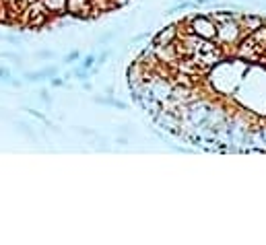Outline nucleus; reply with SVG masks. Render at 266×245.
I'll return each mask as SVG.
<instances>
[{
  "instance_id": "nucleus-5",
  "label": "nucleus",
  "mask_w": 266,
  "mask_h": 245,
  "mask_svg": "<svg viewBox=\"0 0 266 245\" xmlns=\"http://www.w3.org/2000/svg\"><path fill=\"white\" fill-rule=\"evenodd\" d=\"M42 5L46 11H52V13L66 11V0H42Z\"/></svg>"
},
{
  "instance_id": "nucleus-7",
  "label": "nucleus",
  "mask_w": 266,
  "mask_h": 245,
  "mask_svg": "<svg viewBox=\"0 0 266 245\" xmlns=\"http://www.w3.org/2000/svg\"><path fill=\"white\" fill-rule=\"evenodd\" d=\"M250 37H252V42H254L256 46H262V44L266 46V27H264V23H262L258 29H254Z\"/></svg>"
},
{
  "instance_id": "nucleus-10",
  "label": "nucleus",
  "mask_w": 266,
  "mask_h": 245,
  "mask_svg": "<svg viewBox=\"0 0 266 245\" xmlns=\"http://www.w3.org/2000/svg\"><path fill=\"white\" fill-rule=\"evenodd\" d=\"M40 58H54V52H48V50H44V52H40Z\"/></svg>"
},
{
  "instance_id": "nucleus-12",
  "label": "nucleus",
  "mask_w": 266,
  "mask_h": 245,
  "mask_svg": "<svg viewBox=\"0 0 266 245\" xmlns=\"http://www.w3.org/2000/svg\"><path fill=\"white\" fill-rule=\"evenodd\" d=\"M0 76H3V78H9V70L3 68V70H0Z\"/></svg>"
},
{
  "instance_id": "nucleus-9",
  "label": "nucleus",
  "mask_w": 266,
  "mask_h": 245,
  "mask_svg": "<svg viewBox=\"0 0 266 245\" xmlns=\"http://www.w3.org/2000/svg\"><path fill=\"white\" fill-rule=\"evenodd\" d=\"M74 132H79V134H85V136H93V134H95L93 130H87V128H74Z\"/></svg>"
},
{
  "instance_id": "nucleus-6",
  "label": "nucleus",
  "mask_w": 266,
  "mask_h": 245,
  "mask_svg": "<svg viewBox=\"0 0 266 245\" xmlns=\"http://www.w3.org/2000/svg\"><path fill=\"white\" fill-rule=\"evenodd\" d=\"M241 21H243V25L248 27V31H250V33H252L254 29H258V27L264 23V21H262V17H258V15H245Z\"/></svg>"
},
{
  "instance_id": "nucleus-2",
  "label": "nucleus",
  "mask_w": 266,
  "mask_h": 245,
  "mask_svg": "<svg viewBox=\"0 0 266 245\" xmlns=\"http://www.w3.org/2000/svg\"><path fill=\"white\" fill-rule=\"evenodd\" d=\"M239 35V25L229 19V21H223V23H217V37L223 42V44H231L235 42Z\"/></svg>"
},
{
  "instance_id": "nucleus-11",
  "label": "nucleus",
  "mask_w": 266,
  "mask_h": 245,
  "mask_svg": "<svg viewBox=\"0 0 266 245\" xmlns=\"http://www.w3.org/2000/svg\"><path fill=\"white\" fill-rule=\"evenodd\" d=\"M27 111H29V115H35V117H40V119H46V117H44L40 111H33V109H27Z\"/></svg>"
},
{
  "instance_id": "nucleus-13",
  "label": "nucleus",
  "mask_w": 266,
  "mask_h": 245,
  "mask_svg": "<svg viewBox=\"0 0 266 245\" xmlns=\"http://www.w3.org/2000/svg\"><path fill=\"white\" fill-rule=\"evenodd\" d=\"M264 56H266V46H264Z\"/></svg>"
},
{
  "instance_id": "nucleus-8",
  "label": "nucleus",
  "mask_w": 266,
  "mask_h": 245,
  "mask_svg": "<svg viewBox=\"0 0 266 245\" xmlns=\"http://www.w3.org/2000/svg\"><path fill=\"white\" fill-rule=\"evenodd\" d=\"M130 0H111V9H120V7H124V5H128Z\"/></svg>"
},
{
  "instance_id": "nucleus-3",
  "label": "nucleus",
  "mask_w": 266,
  "mask_h": 245,
  "mask_svg": "<svg viewBox=\"0 0 266 245\" xmlns=\"http://www.w3.org/2000/svg\"><path fill=\"white\" fill-rule=\"evenodd\" d=\"M66 11L74 17H89V13H93L91 0H66Z\"/></svg>"
},
{
  "instance_id": "nucleus-1",
  "label": "nucleus",
  "mask_w": 266,
  "mask_h": 245,
  "mask_svg": "<svg viewBox=\"0 0 266 245\" xmlns=\"http://www.w3.org/2000/svg\"><path fill=\"white\" fill-rule=\"evenodd\" d=\"M190 31L200 39H215L217 37V23H213L208 17H194Z\"/></svg>"
},
{
  "instance_id": "nucleus-4",
  "label": "nucleus",
  "mask_w": 266,
  "mask_h": 245,
  "mask_svg": "<svg viewBox=\"0 0 266 245\" xmlns=\"http://www.w3.org/2000/svg\"><path fill=\"white\" fill-rule=\"evenodd\" d=\"M176 35H178V29L172 25V27H167V29H163V31H159V33H157V37H155V46H157V48H159V46H169V44H174Z\"/></svg>"
}]
</instances>
